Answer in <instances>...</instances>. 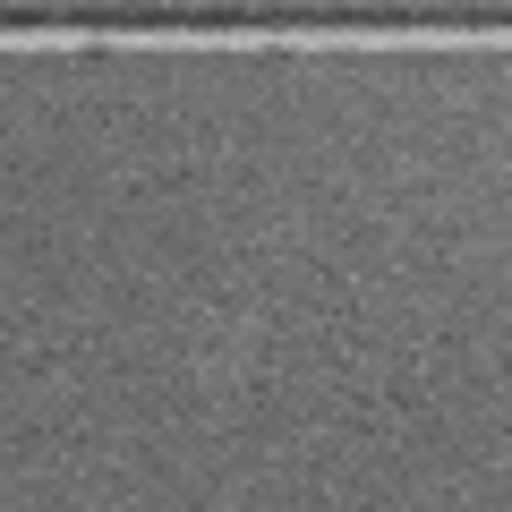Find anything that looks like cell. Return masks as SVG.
<instances>
[]
</instances>
